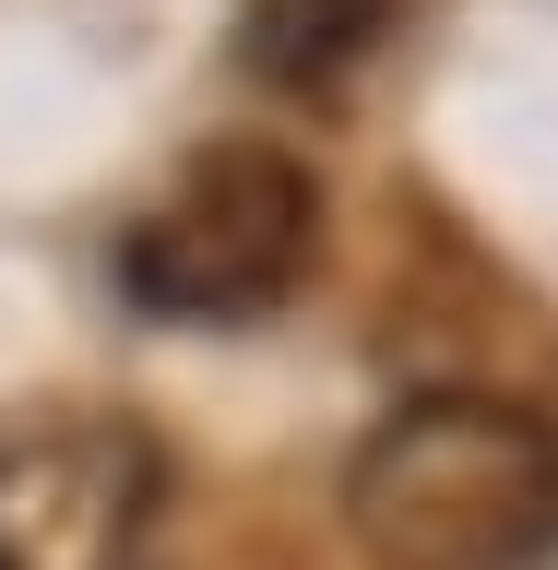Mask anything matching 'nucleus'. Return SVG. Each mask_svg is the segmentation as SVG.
Returning <instances> with one entry per match:
<instances>
[{"label":"nucleus","mask_w":558,"mask_h":570,"mask_svg":"<svg viewBox=\"0 0 558 570\" xmlns=\"http://www.w3.org/2000/svg\"><path fill=\"white\" fill-rule=\"evenodd\" d=\"M345 523L381 570H535L558 547V416L511 392H404L345 452Z\"/></svg>","instance_id":"f257e3e1"},{"label":"nucleus","mask_w":558,"mask_h":570,"mask_svg":"<svg viewBox=\"0 0 558 570\" xmlns=\"http://www.w3.org/2000/svg\"><path fill=\"white\" fill-rule=\"evenodd\" d=\"M310 262H321V178L310 155L262 131L190 142L155 214L119 238V285L143 321H262L310 285Z\"/></svg>","instance_id":"f03ea898"},{"label":"nucleus","mask_w":558,"mask_h":570,"mask_svg":"<svg viewBox=\"0 0 558 570\" xmlns=\"http://www.w3.org/2000/svg\"><path fill=\"white\" fill-rule=\"evenodd\" d=\"M381 24H392V0H238V60L285 96H310L345 60H369Z\"/></svg>","instance_id":"7ed1b4c3"}]
</instances>
